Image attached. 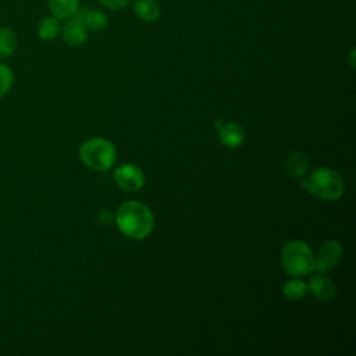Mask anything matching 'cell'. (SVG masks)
Returning <instances> with one entry per match:
<instances>
[{"label":"cell","instance_id":"6da1fadb","mask_svg":"<svg viewBox=\"0 0 356 356\" xmlns=\"http://www.w3.org/2000/svg\"><path fill=\"white\" fill-rule=\"evenodd\" d=\"M115 222L120 231L132 239L146 238L153 229V214L150 209L135 200H129L118 206L115 213Z\"/></svg>","mask_w":356,"mask_h":356},{"label":"cell","instance_id":"7a4b0ae2","mask_svg":"<svg viewBox=\"0 0 356 356\" xmlns=\"http://www.w3.org/2000/svg\"><path fill=\"white\" fill-rule=\"evenodd\" d=\"M302 188L321 200H337L342 196L345 184L342 177L332 168L318 167L307 178L302 179Z\"/></svg>","mask_w":356,"mask_h":356},{"label":"cell","instance_id":"3957f363","mask_svg":"<svg viewBox=\"0 0 356 356\" xmlns=\"http://www.w3.org/2000/svg\"><path fill=\"white\" fill-rule=\"evenodd\" d=\"M117 157L115 147L111 142L103 138H92L83 142L79 147L81 161L96 171H107L113 167Z\"/></svg>","mask_w":356,"mask_h":356},{"label":"cell","instance_id":"277c9868","mask_svg":"<svg viewBox=\"0 0 356 356\" xmlns=\"http://www.w3.org/2000/svg\"><path fill=\"white\" fill-rule=\"evenodd\" d=\"M281 263L284 270L293 277H303L314 270V256L302 241H291L284 246Z\"/></svg>","mask_w":356,"mask_h":356},{"label":"cell","instance_id":"5b68a950","mask_svg":"<svg viewBox=\"0 0 356 356\" xmlns=\"http://www.w3.org/2000/svg\"><path fill=\"white\" fill-rule=\"evenodd\" d=\"M113 178L118 188L127 192H136L145 184V175L142 170L134 164H122L117 167Z\"/></svg>","mask_w":356,"mask_h":356},{"label":"cell","instance_id":"8992f818","mask_svg":"<svg viewBox=\"0 0 356 356\" xmlns=\"http://www.w3.org/2000/svg\"><path fill=\"white\" fill-rule=\"evenodd\" d=\"M341 254H342V246L338 241H334V239L325 241L320 246L318 253L314 257V270H317L318 273L331 270L339 261Z\"/></svg>","mask_w":356,"mask_h":356},{"label":"cell","instance_id":"52a82bcc","mask_svg":"<svg viewBox=\"0 0 356 356\" xmlns=\"http://www.w3.org/2000/svg\"><path fill=\"white\" fill-rule=\"evenodd\" d=\"M61 35H63V40L67 44H70L72 47H78L86 42L88 29L82 24V21L75 15V17L67 19V24L61 28Z\"/></svg>","mask_w":356,"mask_h":356},{"label":"cell","instance_id":"ba28073f","mask_svg":"<svg viewBox=\"0 0 356 356\" xmlns=\"http://www.w3.org/2000/svg\"><path fill=\"white\" fill-rule=\"evenodd\" d=\"M307 291H310L312 295L314 298H317L318 300L325 302V300H330L331 298H334L337 288H335V284L328 277L313 275L309 280Z\"/></svg>","mask_w":356,"mask_h":356},{"label":"cell","instance_id":"9c48e42d","mask_svg":"<svg viewBox=\"0 0 356 356\" xmlns=\"http://www.w3.org/2000/svg\"><path fill=\"white\" fill-rule=\"evenodd\" d=\"M76 17L82 21V24L86 26V29L89 31H103L107 24H108V18L107 15L100 11V10H93V8H83V10H78Z\"/></svg>","mask_w":356,"mask_h":356},{"label":"cell","instance_id":"30bf717a","mask_svg":"<svg viewBox=\"0 0 356 356\" xmlns=\"http://www.w3.org/2000/svg\"><path fill=\"white\" fill-rule=\"evenodd\" d=\"M220 142L227 147H238L245 140V129L234 122H228L220 127Z\"/></svg>","mask_w":356,"mask_h":356},{"label":"cell","instance_id":"8fae6325","mask_svg":"<svg viewBox=\"0 0 356 356\" xmlns=\"http://www.w3.org/2000/svg\"><path fill=\"white\" fill-rule=\"evenodd\" d=\"M49 10L57 19H70L79 10V0H47Z\"/></svg>","mask_w":356,"mask_h":356},{"label":"cell","instance_id":"7c38bea8","mask_svg":"<svg viewBox=\"0 0 356 356\" xmlns=\"http://www.w3.org/2000/svg\"><path fill=\"white\" fill-rule=\"evenodd\" d=\"M286 172L293 179H303L309 170V159L300 152H295L286 157Z\"/></svg>","mask_w":356,"mask_h":356},{"label":"cell","instance_id":"4fadbf2b","mask_svg":"<svg viewBox=\"0 0 356 356\" xmlns=\"http://www.w3.org/2000/svg\"><path fill=\"white\" fill-rule=\"evenodd\" d=\"M134 13L139 19L153 22L160 17V6L156 0H135Z\"/></svg>","mask_w":356,"mask_h":356},{"label":"cell","instance_id":"5bb4252c","mask_svg":"<svg viewBox=\"0 0 356 356\" xmlns=\"http://www.w3.org/2000/svg\"><path fill=\"white\" fill-rule=\"evenodd\" d=\"M17 33L10 26L0 28V58L11 57L17 50Z\"/></svg>","mask_w":356,"mask_h":356},{"label":"cell","instance_id":"9a60e30c","mask_svg":"<svg viewBox=\"0 0 356 356\" xmlns=\"http://www.w3.org/2000/svg\"><path fill=\"white\" fill-rule=\"evenodd\" d=\"M61 32L60 19L53 15L43 17L38 24V36L42 40H54Z\"/></svg>","mask_w":356,"mask_h":356},{"label":"cell","instance_id":"2e32d148","mask_svg":"<svg viewBox=\"0 0 356 356\" xmlns=\"http://www.w3.org/2000/svg\"><path fill=\"white\" fill-rule=\"evenodd\" d=\"M282 293L289 300H300L307 293V285L302 280H289L282 286Z\"/></svg>","mask_w":356,"mask_h":356},{"label":"cell","instance_id":"e0dca14e","mask_svg":"<svg viewBox=\"0 0 356 356\" xmlns=\"http://www.w3.org/2000/svg\"><path fill=\"white\" fill-rule=\"evenodd\" d=\"M14 85V72L13 70L4 64L0 63V97L6 96Z\"/></svg>","mask_w":356,"mask_h":356},{"label":"cell","instance_id":"ac0fdd59","mask_svg":"<svg viewBox=\"0 0 356 356\" xmlns=\"http://www.w3.org/2000/svg\"><path fill=\"white\" fill-rule=\"evenodd\" d=\"M99 1L110 10H121L129 3V0H99Z\"/></svg>","mask_w":356,"mask_h":356},{"label":"cell","instance_id":"d6986e66","mask_svg":"<svg viewBox=\"0 0 356 356\" xmlns=\"http://www.w3.org/2000/svg\"><path fill=\"white\" fill-rule=\"evenodd\" d=\"M99 216H100V220H102L103 222H106V224H108V222L111 221V218H113V216H111L110 213H107V210H102Z\"/></svg>","mask_w":356,"mask_h":356}]
</instances>
